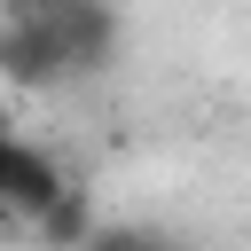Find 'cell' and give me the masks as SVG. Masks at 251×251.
Returning <instances> with one entry per match:
<instances>
[{"mask_svg": "<svg viewBox=\"0 0 251 251\" xmlns=\"http://www.w3.org/2000/svg\"><path fill=\"white\" fill-rule=\"evenodd\" d=\"M86 251H188V243H173V235H157V227H102Z\"/></svg>", "mask_w": 251, "mask_h": 251, "instance_id": "277c9868", "label": "cell"}, {"mask_svg": "<svg viewBox=\"0 0 251 251\" xmlns=\"http://www.w3.org/2000/svg\"><path fill=\"white\" fill-rule=\"evenodd\" d=\"M0 133H16V126H8V110H0Z\"/></svg>", "mask_w": 251, "mask_h": 251, "instance_id": "5b68a950", "label": "cell"}, {"mask_svg": "<svg viewBox=\"0 0 251 251\" xmlns=\"http://www.w3.org/2000/svg\"><path fill=\"white\" fill-rule=\"evenodd\" d=\"M71 196V173L39 149V141H24V133H0V212H16V220H39L47 204H63Z\"/></svg>", "mask_w": 251, "mask_h": 251, "instance_id": "6da1fadb", "label": "cell"}, {"mask_svg": "<svg viewBox=\"0 0 251 251\" xmlns=\"http://www.w3.org/2000/svg\"><path fill=\"white\" fill-rule=\"evenodd\" d=\"M31 227H39V243H47V251H86V243L102 235V220H94V204H86V188H71L63 204H47V212H39Z\"/></svg>", "mask_w": 251, "mask_h": 251, "instance_id": "3957f363", "label": "cell"}, {"mask_svg": "<svg viewBox=\"0 0 251 251\" xmlns=\"http://www.w3.org/2000/svg\"><path fill=\"white\" fill-rule=\"evenodd\" d=\"M39 16L55 24V39H63V55H71V71H102V63H110V39H118L110 0H39Z\"/></svg>", "mask_w": 251, "mask_h": 251, "instance_id": "7a4b0ae2", "label": "cell"}]
</instances>
